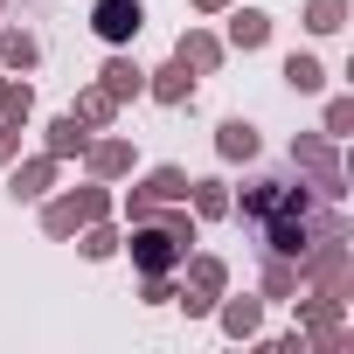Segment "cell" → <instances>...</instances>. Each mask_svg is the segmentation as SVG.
I'll use <instances>...</instances> for the list:
<instances>
[{
    "instance_id": "1",
    "label": "cell",
    "mask_w": 354,
    "mask_h": 354,
    "mask_svg": "<svg viewBox=\"0 0 354 354\" xmlns=\"http://www.w3.org/2000/svg\"><path fill=\"white\" fill-rule=\"evenodd\" d=\"M118 202H111V188L104 181H84V188H49L42 195V236H56V243H70L84 223H97V216H111Z\"/></svg>"
},
{
    "instance_id": "2",
    "label": "cell",
    "mask_w": 354,
    "mask_h": 354,
    "mask_svg": "<svg viewBox=\"0 0 354 354\" xmlns=\"http://www.w3.org/2000/svg\"><path fill=\"white\" fill-rule=\"evenodd\" d=\"M292 167L313 181V195H319V202H340V195H347V174H340V139H326V132H299V139H292Z\"/></svg>"
},
{
    "instance_id": "3",
    "label": "cell",
    "mask_w": 354,
    "mask_h": 354,
    "mask_svg": "<svg viewBox=\"0 0 354 354\" xmlns=\"http://www.w3.org/2000/svg\"><path fill=\"white\" fill-rule=\"evenodd\" d=\"M125 250H132V271H181V257H188V243H181V236H167L153 216H146V223H132Z\"/></svg>"
},
{
    "instance_id": "4",
    "label": "cell",
    "mask_w": 354,
    "mask_h": 354,
    "mask_svg": "<svg viewBox=\"0 0 354 354\" xmlns=\"http://www.w3.org/2000/svg\"><path fill=\"white\" fill-rule=\"evenodd\" d=\"M139 28H146V0H97L91 8V35L104 49H132Z\"/></svg>"
},
{
    "instance_id": "5",
    "label": "cell",
    "mask_w": 354,
    "mask_h": 354,
    "mask_svg": "<svg viewBox=\"0 0 354 354\" xmlns=\"http://www.w3.org/2000/svg\"><path fill=\"white\" fill-rule=\"evenodd\" d=\"M132 167H139V153H132V139H125V132H104V139L91 132V146H84V174H91V181L118 188Z\"/></svg>"
},
{
    "instance_id": "6",
    "label": "cell",
    "mask_w": 354,
    "mask_h": 354,
    "mask_svg": "<svg viewBox=\"0 0 354 354\" xmlns=\"http://www.w3.org/2000/svg\"><path fill=\"white\" fill-rule=\"evenodd\" d=\"M56 181H63V160H56V153H28V160L15 153V160H8V195H15V202H42Z\"/></svg>"
},
{
    "instance_id": "7",
    "label": "cell",
    "mask_w": 354,
    "mask_h": 354,
    "mask_svg": "<svg viewBox=\"0 0 354 354\" xmlns=\"http://www.w3.org/2000/svg\"><path fill=\"white\" fill-rule=\"evenodd\" d=\"M223 49H243V56H257V49H271V35H278V21L264 15V8H236V0H230V8H223Z\"/></svg>"
},
{
    "instance_id": "8",
    "label": "cell",
    "mask_w": 354,
    "mask_h": 354,
    "mask_svg": "<svg viewBox=\"0 0 354 354\" xmlns=\"http://www.w3.org/2000/svg\"><path fill=\"white\" fill-rule=\"evenodd\" d=\"M216 326H223V340H264V299L257 292H243V299H216V313H209Z\"/></svg>"
},
{
    "instance_id": "9",
    "label": "cell",
    "mask_w": 354,
    "mask_h": 354,
    "mask_svg": "<svg viewBox=\"0 0 354 354\" xmlns=\"http://www.w3.org/2000/svg\"><path fill=\"white\" fill-rule=\"evenodd\" d=\"M174 56H181V63H188L195 77H216V70L230 63L223 35H216V28H202V21H188V28H181V42H174Z\"/></svg>"
},
{
    "instance_id": "10",
    "label": "cell",
    "mask_w": 354,
    "mask_h": 354,
    "mask_svg": "<svg viewBox=\"0 0 354 354\" xmlns=\"http://www.w3.org/2000/svg\"><path fill=\"white\" fill-rule=\"evenodd\" d=\"M146 97H153V104H167V111L195 104V70H188L181 56H167L160 70H146Z\"/></svg>"
},
{
    "instance_id": "11",
    "label": "cell",
    "mask_w": 354,
    "mask_h": 354,
    "mask_svg": "<svg viewBox=\"0 0 354 354\" xmlns=\"http://www.w3.org/2000/svg\"><path fill=\"white\" fill-rule=\"evenodd\" d=\"M97 91H104V97H118V104L146 97V63H132L125 49H111V56H104V70H97Z\"/></svg>"
},
{
    "instance_id": "12",
    "label": "cell",
    "mask_w": 354,
    "mask_h": 354,
    "mask_svg": "<svg viewBox=\"0 0 354 354\" xmlns=\"http://www.w3.org/2000/svg\"><path fill=\"white\" fill-rule=\"evenodd\" d=\"M257 153H264V132H257L250 118H223V125H216V160H223V167H250Z\"/></svg>"
},
{
    "instance_id": "13",
    "label": "cell",
    "mask_w": 354,
    "mask_h": 354,
    "mask_svg": "<svg viewBox=\"0 0 354 354\" xmlns=\"http://www.w3.org/2000/svg\"><path fill=\"white\" fill-rule=\"evenodd\" d=\"M84 146H91V125H84L77 111H56L49 132H42V153H56V160H84Z\"/></svg>"
},
{
    "instance_id": "14",
    "label": "cell",
    "mask_w": 354,
    "mask_h": 354,
    "mask_svg": "<svg viewBox=\"0 0 354 354\" xmlns=\"http://www.w3.org/2000/svg\"><path fill=\"white\" fill-rule=\"evenodd\" d=\"M278 77H285V91H299V97H319V91H326V77H333V70H326V63H319V56H313V49H292V56H285V70H278Z\"/></svg>"
},
{
    "instance_id": "15",
    "label": "cell",
    "mask_w": 354,
    "mask_h": 354,
    "mask_svg": "<svg viewBox=\"0 0 354 354\" xmlns=\"http://www.w3.org/2000/svg\"><path fill=\"white\" fill-rule=\"evenodd\" d=\"M188 216H195V223H223V216H230V181H216V174L188 181Z\"/></svg>"
},
{
    "instance_id": "16",
    "label": "cell",
    "mask_w": 354,
    "mask_h": 354,
    "mask_svg": "<svg viewBox=\"0 0 354 354\" xmlns=\"http://www.w3.org/2000/svg\"><path fill=\"white\" fill-rule=\"evenodd\" d=\"M77 250H84L91 264H111V257L125 250V230H118L111 216H97V223H84V230H77Z\"/></svg>"
},
{
    "instance_id": "17",
    "label": "cell",
    "mask_w": 354,
    "mask_h": 354,
    "mask_svg": "<svg viewBox=\"0 0 354 354\" xmlns=\"http://www.w3.org/2000/svg\"><path fill=\"white\" fill-rule=\"evenodd\" d=\"M42 63V42H35V28H0V70H35Z\"/></svg>"
},
{
    "instance_id": "18",
    "label": "cell",
    "mask_w": 354,
    "mask_h": 354,
    "mask_svg": "<svg viewBox=\"0 0 354 354\" xmlns=\"http://www.w3.org/2000/svg\"><path fill=\"white\" fill-rule=\"evenodd\" d=\"M70 111H77V118H84V125H91V132H104V125H111V118H118V111H125V104H118V97H104V91H97V84H84V91H77V104H70Z\"/></svg>"
},
{
    "instance_id": "19",
    "label": "cell",
    "mask_w": 354,
    "mask_h": 354,
    "mask_svg": "<svg viewBox=\"0 0 354 354\" xmlns=\"http://www.w3.org/2000/svg\"><path fill=\"white\" fill-rule=\"evenodd\" d=\"M299 292V264L292 257H264V285H257V299H292Z\"/></svg>"
},
{
    "instance_id": "20",
    "label": "cell",
    "mask_w": 354,
    "mask_h": 354,
    "mask_svg": "<svg viewBox=\"0 0 354 354\" xmlns=\"http://www.w3.org/2000/svg\"><path fill=\"white\" fill-rule=\"evenodd\" d=\"M0 118L28 132V118H35V84H15V77H8V91H0Z\"/></svg>"
},
{
    "instance_id": "21",
    "label": "cell",
    "mask_w": 354,
    "mask_h": 354,
    "mask_svg": "<svg viewBox=\"0 0 354 354\" xmlns=\"http://www.w3.org/2000/svg\"><path fill=\"white\" fill-rule=\"evenodd\" d=\"M306 28L313 35H340L347 28V0H306Z\"/></svg>"
},
{
    "instance_id": "22",
    "label": "cell",
    "mask_w": 354,
    "mask_h": 354,
    "mask_svg": "<svg viewBox=\"0 0 354 354\" xmlns=\"http://www.w3.org/2000/svg\"><path fill=\"white\" fill-rule=\"evenodd\" d=\"M326 139H347L354 132V97H326V125H319Z\"/></svg>"
},
{
    "instance_id": "23",
    "label": "cell",
    "mask_w": 354,
    "mask_h": 354,
    "mask_svg": "<svg viewBox=\"0 0 354 354\" xmlns=\"http://www.w3.org/2000/svg\"><path fill=\"white\" fill-rule=\"evenodd\" d=\"M15 153H21V125H8V118H0V167H8Z\"/></svg>"
},
{
    "instance_id": "24",
    "label": "cell",
    "mask_w": 354,
    "mask_h": 354,
    "mask_svg": "<svg viewBox=\"0 0 354 354\" xmlns=\"http://www.w3.org/2000/svg\"><path fill=\"white\" fill-rule=\"evenodd\" d=\"M188 8H195V15H223V8H230V0H188Z\"/></svg>"
},
{
    "instance_id": "25",
    "label": "cell",
    "mask_w": 354,
    "mask_h": 354,
    "mask_svg": "<svg viewBox=\"0 0 354 354\" xmlns=\"http://www.w3.org/2000/svg\"><path fill=\"white\" fill-rule=\"evenodd\" d=\"M0 91H8V70H0Z\"/></svg>"
},
{
    "instance_id": "26",
    "label": "cell",
    "mask_w": 354,
    "mask_h": 354,
    "mask_svg": "<svg viewBox=\"0 0 354 354\" xmlns=\"http://www.w3.org/2000/svg\"><path fill=\"white\" fill-rule=\"evenodd\" d=\"M0 15H8V0H0Z\"/></svg>"
}]
</instances>
